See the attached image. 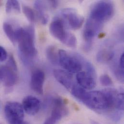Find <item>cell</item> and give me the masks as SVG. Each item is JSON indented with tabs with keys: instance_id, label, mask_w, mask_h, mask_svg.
<instances>
[{
	"instance_id": "obj_21",
	"label": "cell",
	"mask_w": 124,
	"mask_h": 124,
	"mask_svg": "<svg viewBox=\"0 0 124 124\" xmlns=\"http://www.w3.org/2000/svg\"><path fill=\"white\" fill-rule=\"evenodd\" d=\"M100 79L101 85L104 86H110L113 85V81L111 77L106 74L102 75Z\"/></svg>"
},
{
	"instance_id": "obj_1",
	"label": "cell",
	"mask_w": 124,
	"mask_h": 124,
	"mask_svg": "<svg viewBox=\"0 0 124 124\" xmlns=\"http://www.w3.org/2000/svg\"><path fill=\"white\" fill-rule=\"evenodd\" d=\"M16 41L20 53L25 58H31L37 54L34 44V30L33 27L19 28L16 31Z\"/></svg>"
},
{
	"instance_id": "obj_23",
	"label": "cell",
	"mask_w": 124,
	"mask_h": 124,
	"mask_svg": "<svg viewBox=\"0 0 124 124\" xmlns=\"http://www.w3.org/2000/svg\"><path fill=\"white\" fill-rule=\"evenodd\" d=\"M124 53H122V54L121 55L120 60H119V68L124 71Z\"/></svg>"
},
{
	"instance_id": "obj_5",
	"label": "cell",
	"mask_w": 124,
	"mask_h": 124,
	"mask_svg": "<svg viewBox=\"0 0 124 124\" xmlns=\"http://www.w3.org/2000/svg\"><path fill=\"white\" fill-rule=\"evenodd\" d=\"M59 63L64 69L70 73H78L83 67L81 57L72 56L62 49L59 50Z\"/></svg>"
},
{
	"instance_id": "obj_16",
	"label": "cell",
	"mask_w": 124,
	"mask_h": 124,
	"mask_svg": "<svg viewBox=\"0 0 124 124\" xmlns=\"http://www.w3.org/2000/svg\"><path fill=\"white\" fill-rule=\"evenodd\" d=\"M46 55L48 61L53 64L56 65L59 63V51L56 47L50 46L47 47Z\"/></svg>"
},
{
	"instance_id": "obj_4",
	"label": "cell",
	"mask_w": 124,
	"mask_h": 124,
	"mask_svg": "<svg viewBox=\"0 0 124 124\" xmlns=\"http://www.w3.org/2000/svg\"><path fill=\"white\" fill-rule=\"evenodd\" d=\"M49 31L53 37L65 45L70 47L76 46L77 40L75 36L66 30L62 19L57 18L54 20L49 26Z\"/></svg>"
},
{
	"instance_id": "obj_12",
	"label": "cell",
	"mask_w": 124,
	"mask_h": 124,
	"mask_svg": "<svg viewBox=\"0 0 124 124\" xmlns=\"http://www.w3.org/2000/svg\"><path fill=\"white\" fill-rule=\"evenodd\" d=\"M45 80V74L41 70H34L31 77V89L39 94L43 93V85Z\"/></svg>"
},
{
	"instance_id": "obj_17",
	"label": "cell",
	"mask_w": 124,
	"mask_h": 124,
	"mask_svg": "<svg viewBox=\"0 0 124 124\" xmlns=\"http://www.w3.org/2000/svg\"><path fill=\"white\" fill-rule=\"evenodd\" d=\"M3 30L11 43L15 45L16 43V31L14 30L12 26L10 24L5 22L3 24Z\"/></svg>"
},
{
	"instance_id": "obj_19",
	"label": "cell",
	"mask_w": 124,
	"mask_h": 124,
	"mask_svg": "<svg viewBox=\"0 0 124 124\" xmlns=\"http://www.w3.org/2000/svg\"><path fill=\"white\" fill-rule=\"evenodd\" d=\"M19 13L20 12V7L19 2L17 0H8L6 4V12L10 13L12 11Z\"/></svg>"
},
{
	"instance_id": "obj_2",
	"label": "cell",
	"mask_w": 124,
	"mask_h": 124,
	"mask_svg": "<svg viewBox=\"0 0 124 124\" xmlns=\"http://www.w3.org/2000/svg\"><path fill=\"white\" fill-rule=\"evenodd\" d=\"M89 108L98 112H109L110 106L107 95L104 90L86 92L82 102Z\"/></svg>"
},
{
	"instance_id": "obj_6",
	"label": "cell",
	"mask_w": 124,
	"mask_h": 124,
	"mask_svg": "<svg viewBox=\"0 0 124 124\" xmlns=\"http://www.w3.org/2000/svg\"><path fill=\"white\" fill-rule=\"evenodd\" d=\"M0 79L7 87L15 85L18 80L17 68L16 62L12 55L9 57L7 64L0 67Z\"/></svg>"
},
{
	"instance_id": "obj_3",
	"label": "cell",
	"mask_w": 124,
	"mask_h": 124,
	"mask_svg": "<svg viewBox=\"0 0 124 124\" xmlns=\"http://www.w3.org/2000/svg\"><path fill=\"white\" fill-rule=\"evenodd\" d=\"M115 6L109 0H101L94 3L90 10L89 17L103 24L114 15Z\"/></svg>"
},
{
	"instance_id": "obj_24",
	"label": "cell",
	"mask_w": 124,
	"mask_h": 124,
	"mask_svg": "<svg viewBox=\"0 0 124 124\" xmlns=\"http://www.w3.org/2000/svg\"><path fill=\"white\" fill-rule=\"evenodd\" d=\"M49 2L50 4H51L52 7L53 8H56L58 5L59 2L57 0H50V1H49Z\"/></svg>"
},
{
	"instance_id": "obj_8",
	"label": "cell",
	"mask_w": 124,
	"mask_h": 124,
	"mask_svg": "<svg viewBox=\"0 0 124 124\" xmlns=\"http://www.w3.org/2000/svg\"><path fill=\"white\" fill-rule=\"evenodd\" d=\"M68 113V110L64 101L61 98H57L53 101L51 116L44 124H56Z\"/></svg>"
},
{
	"instance_id": "obj_10",
	"label": "cell",
	"mask_w": 124,
	"mask_h": 124,
	"mask_svg": "<svg viewBox=\"0 0 124 124\" xmlns=\"http://www.w3.org/2000/svg\"><path fill=\"white\" fill-rule=\"evenodd\" d=\"M96 74L87 71L77 73L76 79L78 85L85 89H93L96 85Z\"/></svg>"
},
{
	"instance_id": "obj_25",
	"label": "cell",
	"mask_w": 124,
	"mask_h": 124,
	"mask_svg": "<svg viewBox=\"0 0 124 124\" xmlns=\"http://www.w3.org/2000/svg\"><path fill=\"white\" fill-rule=\"evenodd\" d=\"M20 124H28V123H27V122H25V121H23V122H22V123H20Z\"/></svg>"
},
{
	"instance_id": "obj_14",
	"label": "cell",
	"mask_w": 124,
	"mask_h": 124,
	"mask_svg": "<svg viewBox=\"0 0 124 124\" xmlns=\"http://www.w3.org/2000/svg\"><path fill=\"white\" fill-rule=\"evenodd\" d=\"M115 56L114 51L110 48H103L100 50L96 56L97 60L101 63H106L111 61Z\"/></svg>"
},
{
	"instance_id": "obj_20",
	"label": "cell",
	"mask_w": 124,
	"mask_h": 124,
	"mask_svg": "<svg viewBox=\"0 0 124 124\" xmlns=\"http://www.w3.org/2000/svg\"><path fill=\"white\" fill-rule=\"evenodd\" d=\"M23 13L31 22H34L36 20V16L34 11L28 6H23Z\"/></svg>"
},
{
	"instance_id": "obj_9",
	"label": "cell",
	"mask_w": 124,
	"mask_h": 124,
	"mask_svg": "<svg viewBox=\"0 0 124 124\" xmlns=\"http://www.w3.org/2000/svg\"><path fill=\"white\" fill-rule=\"evenodd\" d=\"M62 14L71 29L76 30L82 27L84 22V18L78 14L74 9L65 8L62 10Z\"/></svg>"
},
{
	"instance_id": "obj_13",
	"label": "cell",
	"mask_w": 124,
	"mask_h": 124,
	"mask_svg": "<svg viewBox=\"0 0 124 124\" xmlns=\"http://www.w3.org/2000/svg\"><path fill=\"white\" fill-rule=\"evenodd\" d=\"M54 75L57 81L69 91H70L75 84L71 75L63 70H55Z\"/></svg>"
},
{
	"instance_id": "obj_18",
	"label": "cell",
	"mask_w": 124,
	"mask_h": 124,
	"mask_svg": "<svg viewBox=\"0 0 124 124\" xmlns=\"http://www.w3.org/2000/svg\"><path fill=\"white\" fill-rule=\"evenodd\" d=\"M70 92L75 98L81 102L83 101L87 92L85 89L76 84L74 85Z\"/></svg>"
},
{
	"instance_id": "obj_15",
	"label": "cell",
	"mask_w": 124,
	"mask_h": 124,
	"mask_svg": "<svg viewBox=\"0 0 124 124\" xmlns=\"http://www.w3.org/2000/svg\"><path fill=\"white\" fill-rule=\"evenodd\" d=\"M34 7L37 11V15L42 24H46L48 20V17L45 13V6L43 1L37 0L34 3Z\"/></svg>"
},
{
	"instance_id": "obj_11",
	"label": "cell",
	"mask_w": 124,
	"mask_h": 124,
	"mask_svg": "<svg viewBox=\"0 0 124 124\" xmlns=\"http://www.w3.org/2000/svg\"><path fill=\"white\" fill-rule=\"evenodd\" d=\"M22 107L24 111L30 116L37 114L41 108V102L36 97L28 96L25 97L22 101Z\"/></svg>"
},
{
	"instance_id": "obj_22",
	"label": "cell",
	"mask_w": 124,
	"mask_h": 124,
	"mask_svg": "<svg viewBox=\"0 0 124 124\" xmlns=\"http://www.w3.org/2000/svg\"><path fill=\"white\" fill-rule=\"evenodd\" d=\"M7 58V54L5 49L0 46V62L5 61Z\"/></svg>"
},
{
	"instance_id": "obj_7",
	"label": "cell",
	"mask_w": 124,
	"mask_h": 124,
	"mask_svg": "<svg viewBox=\"0 0 124 124\" xmlns=\"http://www.w3.org/2000/svg\"><path fill=\"white\" fill-rule=\"evenodd\" d=\"M4 115L9 124H20L24 121V111L17 102H8L4 109Z\"/></svg>"
}]
</instances>
